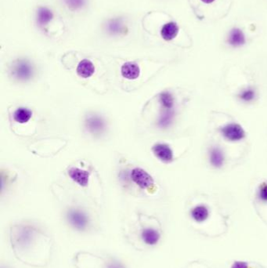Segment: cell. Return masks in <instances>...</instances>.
<instances>
[{
	"label": "cell",
	"instance_id": "1",
	"mask_svg": "<svg viewBox=\"0 0 267 268\" xmlns=\"http://www.w3.org/2000/svg\"><path fill=\"white\" fill-rule=\"evenodd\" d=\"M9 74L15 81L26 83L33 78L35 69L30 61L24 59H19L12 64Z\"/></svg>",
	"mask_w": 267,
	"mask_h": 268
},
{
	"label": "cell",
	"instance_id": "2",
	"mask_svg": "<svg viewBox=\"0 0 267 268\" xmlns=\"http://www.w3.org/2000/svg\"><path fill=\"white\" fill-rule=\"evenodd\" d=\"M66 220L70 226L78 232H84L90 224L88 215L79 209H70L66 213Z\"/></svg>",
	"mask_w": 267,
	"mask_h": 268
},
{
	"label": "cell",
	"instance_id": "3",
	"mask_svg": "<svg viewBox=\"0 0 267 268\" xmlns=\"http://www.w3.org/2000/svg\"><path fill=\"white\" fill-rule=\"evenodd\" d=\"M84 127L86 131L92 136H100L105 134L107 129V123L105 119L100 115L90 113L86 116Z\"/></svg>",
	"mask_w": 267,
	"mask_h": 268
},
{
	"label": "cell",
	"instance_id": "4",
	"mask_svg": "<svg viewBox=\"0 0 267 268\" xmlns=\"http://www.w3.org/2000/svg\"><path fill=\"white\" fill-rule=\"evenodd\" d=\"M220 134L225 140L231 142H238L245 139L246 133L242 126L236 123H228L219 129Z\"/></svg>",
	"mask_w": 267,
	"mask_h": 268
},
{
	"label": "cell",
	"instance_id": "5",
	"mask_svg": "<svg viewBox=\"0 0 267 268\" xmlns=\"http://www.w3.org/2000/svg\"><path fill=\"white\" fill-rule=\"evenodd\" d=\"M130 179L141 189H149L154 184L153 177L143 168L135 167L130 172Z\"/></svg>",
	"mask_w": 267,
	"mask_h": 268
},
{
	"label": "cell",
	"instance_id": "6",
	"mask_svg": "<svg viewBox=\"0 0 267 268\" xmlns=\"http://www.w3.org/2000/svg\"><path fill=\"white\" fill-rule=\"evenodd\" d=\"M152 152L154 156L164 163L172 162L174 158L173 151L170 146L165 143H157L152 147Z\"/></svg>",
	"mask_w": 267,
	"mask_h": 268
},
{
	"label": "cell",
	"instance_id": "7",
	"mask_svg": "<svg viewBox=\"0 0 267 268\" xmlns=\"http://www.w3.org/2000/svg\"><path fill=\"white\" fill-rule=\"evenodd\" d=\"M68 176L75 184L81 187H86L88 185L90 180V173L87 171L83 170L80 168L72 167L68 170Z\"/></svg>",
	"mask_w": 267,
	"mask_h": 268
},
{
	"label": "cell",
	"instance_id": "8",
	"mask_svg": "<svg viewBox=\"0 0 267 268\" xmlns=\"http://www.w3.org/2000/svg\"><path fill=\"white\" fill-rule=\"evenodd\" d=\"M209 158L212 167L220 169L224 165L225 154L223 153L221 147L219 146H213L209 149Z\"/></svg>",
	"mask_w": 267,
	"mask_h": 268
},
{
	"label": "cell",
	"instance_id": "9",
	"mask_svg": "<svg viewBox=\"0 0 267 268\" xmlns=\"http://www.w3.org/2000/svg\"><path fill=\"white\" fill-rule=\"evenodd\" d=\"M121 74L125 79L128 80H135L140 76V68L135 63H125L121 68Z\"/></svg>",
	"mask_w": 267,
	"mask_h": 268
},
{
	"label": "cell",
	"instance_id": "10",
	"mask_svg": "<svg viewBox=\"0 0 267 268\" xmlns=\"http://www.w3.org/2000/svg\"><path fill=\"white\" fill-rule=\"evenodd\" d=\"M76 72H77V75L79 77L83 78V79H88V78L93 76L95 72V66L91 61L84 59L78 64Z\"/></svg>",
	"mask_w": 267,
	"mask_h": 268
},
{
	"label": "cell",
	"instance_id": "11",
	"mask_svg": "<svg viewBox=\"0 0 267 268\" xmlns=\"http://www.w3.org/2000/svg\"><path fill=\"white\" fill-rule=\"evenodd\" d=\"M159 232L154 228H145L141 232V239L143 243L148 246H154L158 243L160 239Z\"/></svg>",
	"mask_w": 267,
	"mask_h": 268
},
{
	"label": "cell",
	"instance_id": "12",
	"mask_svg": "<svg viewBox=\"0 0 267 268\" xmlns=\"http://www.w3.org/2000/svg\"><path fill=\"white\" fill-rule=\"evenodd\" d=\"M175 119V112L173 110H162L161 115L157 119V126L158 128L168 129L172 126Z\"/></svg>",
	"mask_w": 267,
	"mask_h": 268
},
{
	"label": "cell",
	"instance_id": "13",
	"mask_svg": "<svg viewBox=\"0 0 267 268\" xmlns=\"http://www.w3.org/2000/svg\"><path fill=\"white\" fill-rule=\"evenodd\" d=\"M179 27L176 23L169 22L165 24L161 28V35L165 41H171L177 36Z\"/></svg>",
	"mask_w": 267,
	"mask_h": 268
},
{
	"label": "cell",
	"instance_id": "14",
	"mask_svg": "<svg viewBox=\"0 0 267 268\" xmlns=\"http://www.w3.org/2000/svg\"><path fill=\"white\" fill-rule=\"evenodd\" d=\"M13 117V120L16 123H20V124H25L29 122L32 117V112L28 108L20 107L14 111Z\"/></svg>",
	"mask_w": 267,
	"mask_h": 268
},
{
	"label": "cell",
	"instance_id": "15",
	"mask_svg": "<svg viewBox=\"0 0 267 268\" xmlns=\"http://www.w3.org/2000/svg\"><path fill=\"white\" fill-rule=\"evenodd\" d=\"M209 216V209L205 205H198L191 210V217L196 222H204L206 221Z\"/></svg>",
	"mask_w": 267,
	"mask_h": 268
},
{
	"label": "cell",
	"instance_id": "16",
	"mask_svg": "<svg viewBox=\"0 0 267 268\" xmlns=\"http://www.w3.org/2000/svg\"><path fill=\"white\" fill-rule=\"evenodd\" d=\"M228 42L234 47H238L245 44V37L243 32L239 28H234L229 35Z\"/></svg>",
	"mask_w": 267,
	"mask_h": 268
},
{
	"label": "cell",
	"instance_id": "17",
	"mask_svg": "<svg viewBox=\"0 0 267 268\" xmlns=\"http://www.w3.org/2000/svg\"><path fill=\"white\" fill-rule=\"evenodd\" d=\"M173 95L168 91H163L159 95V103L162 110H173L174 109Z\"/></svg>",
	"mask_w": 267,
	"mask_h": 268
},
{
	"label": "cell",
	"instance_id": "18",
	"mask_svg": "<svg viewBox=\"0 0 267 268\" xmlns=\"http://www.w3.org/2000/svg\"><path fill=\"white\" fill-rule=\"evenodd\" d=\"M256 98V90L253 87H249L243 89L241 92L238 94V98L240 101L245 103H251L253 102Z\"/></svg>",
	"mask_w": 267,
	"mask_h": 268
},
{
	"label": "cell",
	"instance_id": "19",
	"mask_svg": "<svg viewBox=\"0 0 267 268\" xmlns=\"http://www.w3.org/2000/svg\"><path fill=\"white\" fill-rule=\"evenodd\" d=\"M52 17H53V13L50 9L43 7L39 9V12H38V21H39V24H47L48 22H50Z\"/></svg>",
	"mask_w": 267,
	"mask_h": 268
},
{
	"label": "cell",
	"instance_id": "20",
	"mask_svg": "<svg viewBox=\"0 0 267 268\" xmlns=\"http://www.w3.org/2000/svg\"><path fill=\"white\" fill-rule=\"evenodd\" d=\"M257 195L261 202H267V182H264L259 186Z\"/></svg>",
	"mask_w": 267,
	"mask_h": 268
},
{
	"label": "cell",
	"instance_id": "21",
	"mask_svg": "<svg viewBox=\"0 0 267 268\" xmlns=\"http://www.w3.org/2000/svg\"><path fill=\"white\" fill-rule=\"evenodd\" d=\"M68 6L73 9H79L84 5L85 0H66Z\"/></svg>",
	"mask_w": 267,
	"mask_h": 268
},
{
	"label": "cell",
	"instance_id": "22",
	"mask_svg": "<svg viewBox=\"0 0 267 268\" xmlns=\"http://www.w3.org/2000/svg\"><path fill=\"white\" fill-rule=\"evenodd\" d=\"M231 268H249L247 264L245 262H242V261H237L234 262Z\"/></svg>",
	"mask_w": 267,
	"mask_h": 268
},
{
	"label": "cell",
	"instance_id": "23",
	"mask_svg": "<svg viewBox=\"0 0 267 268\" xmlns=\"http://www.w3.org/2000/svg\"><path fill=\"white\" fill-rule=\"evenodd\" d=\"M108 268H124V267L118 262H112L110 265H108Z\"/></svg>",
	"mask_w": 267,
	"mask_h": 268
},
{
	"label": "cell",
	"instance_id": "24",
	"mask_svg": "<svg viewBox=\"0 0 267 268\" xmlns=\"http://www.w3.org/2000/svg\"><path fill=\"white\" fill-rule=\"evenodd\" d=\"M202 2H205V3L209 4L212 3V2H214L215 0H201Z\"/></svg>",
	"mask_w": 267,
	"mask_h": 268
}]
</instances>
